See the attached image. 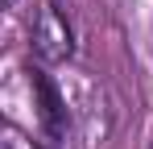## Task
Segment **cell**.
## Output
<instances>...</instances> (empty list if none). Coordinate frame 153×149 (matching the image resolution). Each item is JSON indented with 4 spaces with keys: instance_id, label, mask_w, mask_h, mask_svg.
Here are the masks:
<instances>
[{
    "instance_id": "obj_1",
    "label": "cell",
    "mask_w": 153,
    "mask_h": 149,
    "mask_svg": "<svg viewBox=\"0 0 153 149\" xmlns=\"http://www.w3.org/2000/svg\"><path fill=\"white\" fill-rule=\"evenodd\" d=\"M33 54L42 62H66L75 54L71 21H66V13L54 0H42L37 4V17H33Z\"/></svg>"
},
{
    "instance_id": "obj_2",
    "label": "cell",
    "mask_w": 153,
    "mask_h": 149,
    "mask_svg": "<svg viewBox=\"0 0 153 149\" xmlns=\"http://www.w3.org/2000/svg\"><path fill=\"white\" fill-rule=\"evenodd\" d=\"M29 83H33V99H37V120H42V133H46V141H50V145H66V137H71L66 99L58 95L54 79L42 71V66H37V71H29Z\"/></svg>"
},
{
    "instance_id": "obj_3",
    "label": "cell",
    "mask_w": 153,
    "mask_h": 149,
    "mask_svg": "<svg viewBox=\"0 0 153 149\" xmlns=\"http://www.w3.org/2000/svg\"><path fill=\"white\" fill-rule=\"evenodd\" d=\"M25 4H33V0H8V8H25Z\"/></svg>"
}]
</instances>
